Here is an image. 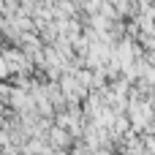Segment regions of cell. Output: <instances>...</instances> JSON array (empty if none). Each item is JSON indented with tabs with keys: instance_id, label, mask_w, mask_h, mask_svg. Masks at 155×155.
<instances>
[{
	"instance_id": "cell-1",
	"label": "cell",
	"mask_w": 155,
	"mask_h": 155,
	"mask_svg": "<svg viewBox=\"0 0 155 155\" xmlns=\"http://www.w3.org/2000/svg\"><path fill=\"white\" fill-rule=\"evenodd\" d=\"M46 142H49V147H52V150H63V153H65V147H71V144H74L71 134H68L65 128H60V125H52V128H49Z\"/></svg>"
},
{
	"instance_id": "cell-2",
	"label": "cell",
	"mask_w": 155,
	"mask_h": 155,
	"mask_svg": "<svg viewBox=\"0 0 155 155\" xmlns=\"http://www.w3.org/2000/svg\"><path fill=\"white\" fill-rule=\"evenodd\" d=\"M5 76H11V71H8V65H5V60L0 54V79H5Z\"/></svg>"
}]
</instances>
